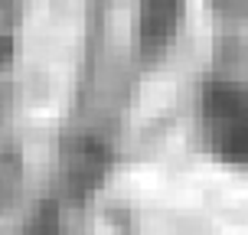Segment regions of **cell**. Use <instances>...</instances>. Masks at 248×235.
<instances>
[{
	"label": "cell",
	"instance_id": "obj_2",
	"mask_svg": "<svg viewBox=\"0 0 248 235\" xmlns=\"http://www.w3.org/2000/svg\"><path fill=\"white\" fill-rule=\"evenodd\" d=\"M186 0H140L137 3V46L144 56H160L183 23Z\"/></svg>",
	"mask_w": 248,
	"mask_h": 235
},
{
	"label": "cell",
	"instance_id": "obj_1",
	"mask_svg": "<svg viewBox=\"0 0 248 235\" xmlns=\"http://www.w3.org/2000/svg\"><path fill=\"white\" fill-rule=\"evenodd\" d=\"M202 127L209 147L229 163H248V95L235 82H209L202 88Z\"/></svg>",
	"mask_w": 248,
	"mask_h": 235
},
{
	"label": "cell",
	"instance_id": "obj_3",
	"mask_svg": "<svg viewBox=\"0 0 248 235\" xmlns=\"http://www.w3.org/2000/svg\"><path fill=\"white\" fill-rule=\"evenodd\" d=\"M16 16H20V0H0V69L13 59Z\"/></svg>",
	"mask_w": 248,
	"mask_h": 235
}]
</instances>
